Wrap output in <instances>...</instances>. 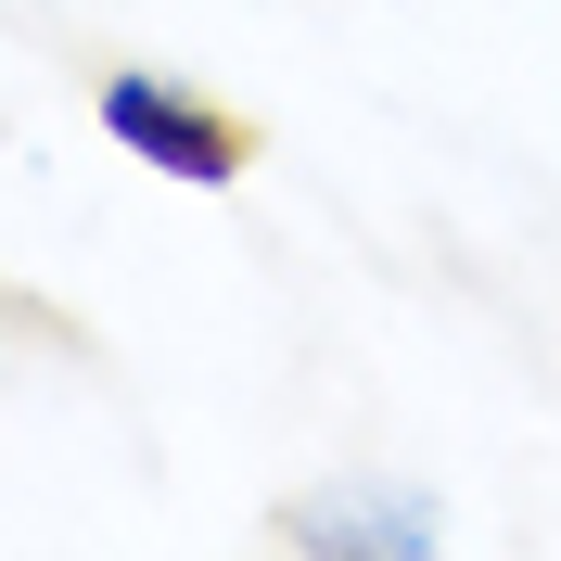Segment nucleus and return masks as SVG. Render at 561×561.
<instances>
[{"label":"nucleus","mask_w":561,"mask_h":561,"mask_svg":"<svg viewBox=\"0 0 561 561\" xmlns=\"http://www.w3.org/2000/svg\"><path fill=\"white\" fill-rule=\"evenodd\" d=\"M90 115H103V140L128 153V167L192 179V192H230V179L255 167V128L230 103H205V90H179L167 65H115L103 90H90Z\"/></svg>","instance_id":"obj_1"},{"label":"nucleus","mask_w":561,"mask_h":561,"mask_svg":"<svg viewBox=\"0 0 561 561\" xmlns=\"http://www.w3.org/2000/svg\"><path fill=\"white\" fill-rule=\"evenodd\" d=\"M268 549H307V561H421L447 549V511L396 472H345V485H307L268 511Z\"/></svg>","instance_id":"obj_2"}]
</instances>
